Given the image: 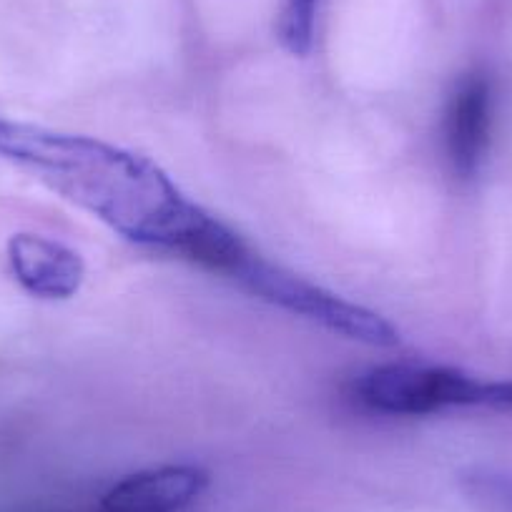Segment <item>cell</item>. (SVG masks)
Segmentation results:
<instances>
[{"label": "cell", "instance_id": "1", "mask_svg": "<svg viewBox=\"0 0 512 512\" xmlns=\"http://www.w3.org/2000/svg\"><path fill=\"white\" fill-rule=\"evenodd\" d=\"M0 159L28 169L131 244L179 259L214 216L191 201L159 164L93 136L0 118Z\"/></svg>", "mask_w": 512, "mask_h": 512}, {"label": "cell", "instance_id": "2", "mask_svg": "<svg viewBox=\"0 0 512 512\" xmlns=\"http://www.w3.org/2000/svg\"><path fill=\"white\" fill-rule=\"evenodd\" d=\"M367 410L390 417H432L450 410L512 412V379H482L445 364L390 362L354 382Z\"/></svg>", "mask_w": 512, "mask_h": 512}, {"label": "cell", "instance_id": "3", "mask_svg": "<svg viewBox=\"0 0 512 512\" xmlns=\"http://www.w3.org/2000/svg\"><path fill=\"white\" fill-rule=\"evenodd\" d=\"M229 279L254 297L344 339L384 349L400 344V329L390 319L269 262L254 249L241 259Z\"/></svg>", "mask_w": 512, "mask_h": 512}, {"label": "cell", "instance_id": "4", "mask_svg": "<svg viewBox=\"0 0 512 512\" xmlns=\"http://www.w3.org/2000/svg\"><path fill=\"white\" fill-rule=\"evenodd\" d=\"M492 83L485 73H467L452 88L442 116V144L452 171L472 179L490 149Z\"/></svg>", "mask_w": 512, "mask_h": 512}, {"label": "cell", "instance_id": "5", "mask_svg": "<svg viewBox=\"0 0 512 512\" xmlns=\"http://www.w3.org/2000/svg\"><path fill=\"white\" fill-rule=\"evenodd\" d=\"M8 267L13 279L38 299L76 297L86 279V264L76 249L31 231L8 239Z\"/></svg>", "mask_w": 512, "mask_h": 512}, {"label": "cell", "instance_id": "6", "mask_svg": "<svg viewBox=\"0 0 512 512\" xmlns=\"http://www.w3.org/2000/svg\"><path fill=\"white\" fill-rule=\"evenodd\" d=\"M211 477L199 465H161L126 475L101 497V512H179L199 500Z\"/></svg>", "mask_w": 512, "mask_h": 512}, {"label": "cell", "instance_id": "7", "mask_svg": "<svg viewBox=\"0 0 512 512\" xmlns=\"http://www.w3.org/2000/svg\"><path fill=\"white\" fill-rule=\"evenodd\" d=\"M319 0H284L279 18V38L292 56H307L314 46Z\"/></svg>", "mask_w": 512, "mask_h": 512}]
</instances>
